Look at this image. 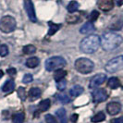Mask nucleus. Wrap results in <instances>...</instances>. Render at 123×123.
Here are the masks:
<instances>
[{
  "instance_id": "obj_21",
  "label": "nucleus",
  "mask_w": 123,
  "mask_h": 123,
  "mask_svg": "<svg viewBox=\"0 0 123 123\" xmlns=\"http://www.w3.org/2000/svg\"><path fill=\"white\" fill-rule=\"evenodd\" d=\"M41 93H42V91L39 89V88H36V87H33L31 88L29 92V95L31 99H36L39 98L41 96Z\"/></svg>"
},
{
  "instance_id": "obj_18",
  "label": "nucleus",
  "mask_w": 123,
  "mask_h": 123,
  "mask_svg": "<svg viewBox=\"0 0 123 123\" xmlns=\"http://www.w3.org/2000/svg\"><path fill=\"white\" fill-rule=\"evenodd\" d=\"M66 75H67V71L66 70H64L62 68H58V69H56L54 72V79L56 81H58V80L64 79Z\"/></svg>"
},
{
  "instance_id": "obj_1",
  "label": "nucleus",
  "mask_w": 123,
  "mask_h": 123,
  "mask_svg": "<svg viewBox=\"0 0 123 123\" xmlns=\"http://www.w3.org/2000/svg\"><path fill=\"white\" fill-rule=\"evenodd\" d=\"M100 44H101L100 37L95 34H92L82 39V41L80 42V48L85 54H92L98 49Z\"/></svg>"
},
{
  "instance_id": "obj_35",
  "label": "nucleus",
  "mask_w": 123,
  "mask_h": 123,
  "mask_svg": "<svg viewBox=\"0 0 123 123\" xmlns=\"http://www.w3.org/2000/svg\"><path fill=\"white\" fill-rule=\"evenodd\" d=\"M111 123H123V117H117V118H113L111 120Z\"/></svg>"
},
{
  "instance_id": "obj_15",
  "label": "nucleus",
  "mask_w": 123,
  "mask_h": 123,
  "mask_svg": "<svg viewBox=\"0 0 123 123\" xmlns=\"http://www.w3.org/2000/svg\"><path fill=\"white\" fill-rule=\"evenodd\" d=\"M83 91H84L83 87H81L80 85H74V86L70 89L69 93H70V95H71V96L76 97V96L80 95V94L83 92Z\"/></svg>"
},
{
  "instance_id": "obj_30",
  "label": "nucleus",
  "mask_w": 123,
  "mask_h": 123,
  "mask_svg": "<svg viewBox=\"0 0 123 123\" xmlns=\"http://www.w3.org/2000/svg\"><path fill=\"white\" fill-rule=\"evenodd\" d=\"M57 98L59 99V101H61V103H63V104L69 103V101H70V99L68 98V95H66V94H64V93H61V94H59V95L57 96Z\"/></svg>"
},
{
  "instance_id": "obj_34",
  "label": "nucleus",
  "mask_w": 123,
  "mask_h": 123,
  "mask_svg": "<svg viewBox=\"0 0 123 123\" xmlns=\"http://www.w3.org/2000/svg\"><path fill=\"white\" fill-rule=\"evenodd\" d=\"M16 73H17V71H16V68H8V69H7V74H8V75H10L11 77L15 76V75H16Z\"/></svg>"
},
{
  "instance_id": "obj_3",
  "label": "nucleus",
  "mask_w": 123,
  "mask_h": 123,
  "mask_svg": "<svg viewBox=\"0 0 123 123\" xmlns=\"http://www.w3.org/2000/svg\"><path fill=\"white\" fill-rule=\"evenodd\" d=\"M94 68L93 62L86 57H80L78 58L75 61V68L82 74H88L92 72V69Z\"/></svg>"
},
{
  "instance_id": "obj_25",
  "label": "nucleus",
  "mask_w": 123,
  "mask_h": 123,
  "mask_svg": "<svg viewBox=\"0 0 123 123\" xmlns=\"http://www.w3.org/2000/svg\"><path fill=\"white\" fill-rule=\"evenodd\" d=\"M24 118H25L24 113H21L20 112V113H17L15 115H13L12 120L14 123H23Z\"/></svg>"
},
{
  "instance_id": "obj_7",
  "label": "nucleus",
  "mask_w": 123,
  "mask_h": 123,
  "mask_svg": "<svg viewBox=\"0 0 123 123\" xmlns=\"http://www.w3.org/2000/svg\"><path fill=\"white\" fill-rule=\"evenodd\" d=\"M24 6L26 9L27 15L30 18V20L32 22H36V14H35V10H34V6L31 2V0H25L24 2Z\"/></svg>"
},
{
  "instance_id": "obj_32",
  "label": "nucleus",
  "mask_w": 123,
  "mask_h": 123,
  "mask_svg": "<svg viewBox=\"0 0 123 123\" xmlns=\"http://www.w3.org/2000/svg\"><path fill=\"white\" fill-rule=\"evenodd\" d=\"M45 122L46 123H58L57 120L55 119V117L50 114H47L45 116Z\"/></svg>"
},
{
  "instance_id": "obj_20",
  "label": "nucleus",
  "mask_w": 123,
  "mask_h": 123,
  "mask_svg": "<svg viewBox=\"0 0 123 123\" xmlns=\"http://www.w3.org/2000/svg\"><path fill=\"white\" fill-rule=\"evenodd\" d=\"M48 24H49V31H48V35L49 36L54 35L55 32L60 29V27H61V24H55V23L51 22V21L48 22Z\"/></svg>"
},
{
  "instance_id": "obj_12",
  "label": "nucleus",
  "mask_w": 123,
  "mask_h": 123,
  "mask_svg": "<svg viewBox=\"0 0 123 123\" xmlns=\"http://www.w3.org/2000/svg\"><path fill=\"white\" fill-rule=\"evenodd\" d=\"M95 30V28H94V26L92 24V22L91 21H88L86 22L85 24L82 25V27L80 28V33H82V34H88V33H91L92 31H94Z\"/></svg>"
},
{
  "instance_id": "obj_23",
  "label": "nucleus",
  "mask_w": 123,
  "mask_h": 123,
  "mask_svg": "<svg viewBox=\"0 0 123 123\" xmlns=\"http://www.w3.org/2000/svg\"><path fill=\"white\" fill-rule=\"evenodd\" d=\"M105 119V116L103 112H98L97 114H95V115L91 118L92 122H93V123L101 122V121H104Z\"/></svg>"
},
{
  "instance_id": "obj_19",
  "label": "nucleus",
  "mask_w": 123,
  "mask_h": 123,
  "mask_svg": "<svg viewBox=\"0 0 123 123\" xmlns=\"http://www.w3.org/2000/svg\"><path fill=\"white\" fill-rule=\"evenodd\" d=\"M107 86L111 88V89H117L120 86V81L118 80L117 78L116 77H112L108 80V82H107Z\"/></svg>"
},
{
  "instance_id": "obj_36",
  "label": "nucleus",
  "mask_w": 123,
  "mask_h": 123,
  "mask_svg": "<svg viewBox=\"0 0 123 123\" xmlns=\"http://www.w3.org/2000/svg\"><path fill=\"white\" fill-rule=\"evenodd\" d=\"M77 119H78V115H77V114H73V115L71 116V120H72L73 122H76Z\"/></svg>"
},
{
  "instance_id": "obj_14",
  "label": "nucleus",
  "mask_w": 123,
  "mask_h": 123,
  "mask_svg": "<svg viewBox=\"0 0 123 123\" xmlns=\"http://www.w3.org/2000/svg\"><path fill=\"white\" fill-rule=\"evenodd\" d=\"M55 115L57 116L60 123H68L67 113H66V110H65L64 108H59L58 110L55 111Z\"/></svg>"
},
{
  "instance_id": "obj_33",
  "label": "nucleus",
  "mask_w": 123,
  "mask_h": 123,
  "mask_svg": "<svg viewBox=\"0 0 123 123\" xmlns=\"http://www.w3.org/2000/svg\"><path fill=\"white\" fill-rule=\"evenodd\" d=\"M33 80V78H32V75L31 74H25L24 77H23V80H22V81H23V83H30V82H31Z\"/></svg>"
},
{
  "instance_id": "obj_27",
  "label": "nucleus",
  "mask_w": 123,
  "mask_h": 123,
  "mask_svg": "<svg viewBox=\"0 0 123 123\" xmlns=\"http://www.w3.org/2000/svg\"><path fill=\"white\" fill-rule=\"evenodd\" d=\"M66 86H67V80H64V79L58 80L57 83H56V88L59 91H64L66 89Z\"/></svg>"
},
{
  "instance_id": "obj_16",
  "label": "nucleus",
  "mask_w": 123,
  "mask_h": 123,
  "mask_svg": "<svg viewBox=\"0 0 123 123\" xmlns=\"http://www.w3.org/2000/svg\"><path fill=\"white\" fill-rule=\"evenodd\" d=\"M39 63H40L39 58H37L36 56H31L26 60V66L30 68H33L37 67L39 65Z\"/></svg>"
},
{
  "instance_id": "obj_24",
  "label": "nucleus",
  "mask_w": 123,
  "mask_h": 123,
  "mask_svg": "<svg viewBox=\"0 0 123 123\" xmlns=\"http://www.w3.org/2000/svg\"><path fill=\"white\" fill-rule=\"evenodd\" d=\"M79 8V3L77 1H71L69 2V4L67 6V9L69 13H74L75 11H77Z\"/></svg>"
},
{
  "instance_id": "obj_37",
  "label": "nucleus",
  "mask_w": 123,
  "mask_h": 123,
  "mask_svg": "<svg viewBox=\"0 0 123 123\" xmlns=\"http://www.w3.org/2000/svg\"><path fill=\"white\" fill-rule=\"evenodd\" d=\"M114 1L116 2V4H117L118 6H120L123 5V0H114Z\"/></svg>"
},
{
  "instance_id": "obj_10",
  "label": "nucleus",
  "mask_w": 123,
  "mask_h": 123,
  "mask_svg": "<svg viewBox=\"0 0 123 123\" xmlns=\"http://www.w3.org/2000/svg\"><path fill=\"white\" fill-rule=\"evenodd\" d=\"M121 110V105L117 102H111L106 105V111L110 115H117Z\"/></svg>"
},
{
  "instance_id": "obj_9",
  "label": "nucleus",
  "mask_w": 123,
  "mask_h": 123,
  "mask_svg": "<svg viewBox=\"0 0 123 123\" xmlns=\"http://www.w3.org/2000/svg\"><path fill=\"white\" fill-rule=\"evenodd\" d=\"M92 97L94 102H97V103H101V102H104L105 101L107 97H108V93L105 91V89H97L95 90L93 93H92Z\"/></svg>"
},
{
  "instance_id": "obj_31",
  "label": "nucleus",
  "mask_w": 123,
  "mask_h": 123,
  "mask_svg": "<svg viewBox=\"0 0 123 123\" xmlns=\"http://www.w3.org/2000/svg\"><path fill=\"white\" fill-rule=\"evenodd\" d=\"M99 17V12L98 11H96V10H93L92 11L91 13V15H90V17H89V19H90V21L91 22H93V21H95Z\"/></svg>"
},
{
  "instance_id": "obj_29",
  "label": "nucleus",
  "mask_w": 123,
  "mask_h": 123,
  "mask_svg": "<svg viewBox=\"0 0 123 123\" xmlns=\"http://www.w3.org/2000/svg\"><path fill=\"white\" fill-rule=\"evenodd\" d=\"M8 54V48L6 44L0 45V56H6Z\"/></svg>"
},
{
  "instance_id": "obj_38",
  "label": "nucleus",
  "mask_w": 123,
  "mask_h": 123,
  "mask_svg": "<svg viewBox=\"0 0 123 123\" xmlns=\"http://www.w3.org/2000/svg\"><path fill=\"white\" fill-rule=\"evenodd\" d=\"M3 75H4V72H3V71H2L1 69H0V79H1L2 77H3Z\"/></svg>"
},
{
  "instance_id": "obj_2",
  "label": "nucleus",
  "mask_w": 123,
  "mask_h": 123,
  "mask_svg": "<svg viewBox=\"0 0 123 123\" xmlns=\"http://www.w3.org/2000/svg\"><path fill=\"white\" fill-rule=\"evenodd\" d=\"M123 42V38L117 33H105L101 39V44L103 49L105 51H112L118 47Z\"/></svg>"
},
{
  "instance_id": "obj_6",
  "label": "nucleus",
  "mask_w": 123,
  "mask_h": 123,
  "mask_svg": "<svg viewBox=\"0 0 123 123\" xmlns=\"http://www.w3.org/2000/svg\"><path fill=\"white\" fill-rule=\"evenodd\" d=\"M16 28V20L11 16H4L0 19V31L8 33L15 30Z\"/></svg>"
},
{
  "instance_id": "obj_11",
  "label": "nucleus",
  "mask_w": 123,
  "mask_h": 123,
  "mask_svg": "<svg viewBox=\"0 0 123 123\" xmlns=\"http://www.w3.org/2000/svg\"><path fill=\"white\" fill-rule=\"evenodd\" d=\"M97 6L103 11H109L114 6V1L113 0H98Z\"/></svg>"
},
{
  "instance_id": "obj_17",
  "label": "nucleus",
  "mask_w": 123,
  "mask_h": 123,
  "mask_svg": "<svg viewBox=\"0 0 123 123\" xmlns=\"http://www.w3.org/2000/svg\"><path fill=\"white\" fill-rule=\"evenodd\" d=\"M50 105H51V103H50L49 99H44L43 101H41V102L39 103V105H38L39 111L44 112V111L48 110L50 107Z\"/></svg>"
},
{
  "instance_id": "obj_28",
  "label": "nucleus",
  "mask_w": 123,
  "mask_h": 123,
  "mask_svg": "<svg viewBox=\"0 0 123 123\" xmlns=\"http://www.w3.org/2000/svg\"><path fill=\"white\" fill-rule=\"evenodd\" d=\"M67 21L68 23H77L79 21V16L77 15H69L67 17Z\"/></svg>"
},
{
  "instance_id": "obj_13",
  "label": "nucleus",
  "mask_w": 123,
  "mask_h": 123,
  "mask_svg": "<svg viewBox=\"0 0 123 123\" xmlns=\"http://www.w3.org/2000/svg\"><path fill=\"white\" fill-rule=\"evenodd\" d=\"M14 88H15V82H14V80H7L6 82H5V84L2 87V90H3V92H6V93H10V92H13Z\"/></svg>"
},
{
  "instance_id": "obj_5",
  "label": "nucleus",
  "mask_w": 123,
  "mask_h": 123,
  "mask_svg": "<svg viewBox=\"0 0 123 123\" xmlns=\"http://www.w3.org/2000/svg\"><path fill=\"white\" fill-rule=\"evenodd\" d=\"M105 68L106 71L110 73H114L123 69V55H117L116 57L110 59L106 63Z\"/></svg>"
},
{
  "instance_id": "obj_8",
  "label": "nucleus",
  "mask_w": 123,
  "mask_h": 123,
  "mask_svg": "<svg viewBox=\"0 0 123 123\" xmlns=\"http://www.w3.org/2000/svg\"><path fill=\"white\" fill-rule=\"evenodd\" d=\"M105 79H106V76L104 73H98L96 75H94L91 79L90 81V88L91 89H95L96 87L100 86L101 84H103L105 82Z\"/></svg>"
},
{
  "instance_id": "obj_22",
  "label": "nucleus",
  "mask_w": 123,
  "mask_h": 123,
  "mask_svg": "<svg viewBox=\"0 0 123 123\" xmlns=\"http://www.w3.org/2000/svg\"><path fill=\"white\" fill-rule=\"evenodd\" d=\"M22 51L25 55H33L36 52V47L32 44H27L23 47Z\"/></svg>"
},
{
  "instance_id": "obj_26",
  "label": "nucleus",
  "mask_w": 123,
  "mask_h": 123,
  "mask_svg": "<svg viewBox=\"0 0 123 123\" xmlns=\"http://www.w3.org/2000/svg\"><path fill=\"white\" fill-rule=\"evenodd\" d=\"M18 97L21 99V101H25L27 98V93L23 87H19L18 89Z\"/></svg>"
},
{
  "instance_id": "obj_4",
  "label": "nucleus",
  "mask_w": 123,
  "mask_h": 123,
  "mask_svg": "<svg viewBox=\"0 0 123 123\" xmlns=\"http://www.w3.org/2000/svg\"><path fill=\"white\" fill-rule=\"evenodd\" d=\"M66 59L62 56H53L45 61V69L47 71H54L66 66Z\"/></svg>"
}]
</instances>
